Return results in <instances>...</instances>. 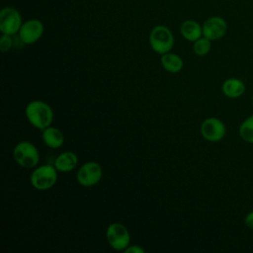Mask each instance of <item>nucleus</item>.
<instances>
[{
	"label": "nucleus",
	"mask_w": 253,
	"mask_h": 253,
	"mask_svg": "<svg viewBox=\"0 0 253 253\" xmlns=\"http://www.w3.org/2000/svg\"><path fill=\"white\" fill-rule=\"evenodd\" d=\"M25 114L30 124L42 130L49 126L53 120V112L50 106L40 100L30 102L26 107Z\"/></svg>",
	"instance_id": "f257e3e1"
},
{
	"label": "nucleus",
	"mask_w": 253,
	"mask_h": 253,
	"mask_svg": "<svg viewBox=\"0 0 253 253\" xmlns=\"http://www.w3.org/2000/svg\"><path fill=\"white\" fill-rule=\"evenodd\" d=\"M30 181L32 186L37 190H48L53 187L57 181V170L54 165H41L32 172Z\"/></svg>",
	"instance_id": "f03ea898"
},
{
	"label": "nucleus",
	"mask_w": 253,
	"mask_h": 253,
	"mask_svg": "<svg viewBox=\"0 0 253 253\" xmlns=\"http://www.w3.org/2000/svg\"><path fill=\"white\" fill-rule=\"evenodd\" d=\"M13 158L24 168H34L40 161V153L32 142L24 140L14 147Z\"/></svg>",
	"instance_id": "7ed1b4c3"
},
{
	"label": "nucleus",
	"mask_w": 253,
	"mask_h": 253,
	"mask_svg": "<svg viewBox=\"0 0 253 253\" xmlns=\"http://www.w3.org/2000/svg\"><path fill=\"white\" fill-rule=\"evenodd\" d=\"M149 43L156 53L162 55L172 49L174 45V37L167 27L159 25L151 30Z\"/></svg>",
	"instance_id": "20e7f679"
},
{
	"label": "nucleus",
	"mask_w": 253,
	"mask_h": 253,
	"mask_svg": "<svg viewBox=\"0 0 253 253\" xmlns=\"http://www.w3.org/2000/svg\"><path fill=\"white\" fill-rule=\"evenodd\" d=\"M106 237L109 245L118 251H125L130 243V235L127 228L119 222L111 223L107 227Z\"/></svg>",
	"instance_id": "39448f33"
},
{
	"label": "nucleus",
	"mask_w": 253,
	"mask_h": 253,
	"mask_svg": "<svg viewBox=\"0 0 253 253\" xmlns=\"http://www.w3.org/2000/svg\"><path fill=\"white\" fill-rule=\"evenodd\" d=\"M23 25L19 11L13 7H5L0 12V31L2 34L14 36Z\"/></svg>",
	"instance_id": "423d86ee"
},
{
	"label": "nucleus",
	"mask_w": 253,
	"mask_h": 253,
	"mask_svg": "<svg viewBox=\"0 0 253 253\" xmlns=\"http://www.w3.org/2000/svg\"><path fill=\"white\" fill-rule=\"evenodd\" d=\"M103 176V169L101 165L95 161H89L80 166L76 179L83 187H92L98 184Z\"/></svg>",
	"instance_id": "0eeeda50"
},
{
	"label": "nucleus",
	"mask_w": 253,
	"mask_h": 253,
	"mask_svg": "<svg viewBox=\"0 0 253 253\" xmlns=\"http://www.w3.org/2000/svg\"><path fill=\"white\" fill-rule=\"evenodd\" d=\"M226 133L224 124L217 118H208L201 125L202 136L211 142H216L221 140Z\"/></svg>",
	"instance_id": "6e6552de"
},
{
	"label": "nucleus",
	"mask_w": 253,
	"mask_h": 253,
	"mask_svg": "<svg viewBox=\"0 0 253 253\" xmlns=\"http://www.w3.org/2000/svg\"><path fill=\"white\" fill-rule=\"evenodd\" d=\"M42 33V23L40 20L31 19L23 23L19 31V39L25 44H32L41 39Z\"/></svg>",
	"instance_id": "1a4fd4ad"
},
{
	"label": "nucleus",
	"mask_w": 253,
	"mask_h": 253,
	"mask_svg": "<svg viewBox=\"0 0 253 253\" xmlns=\"http://www.w3.org/2000/svg\"><path fill=\"white\" fill-rule=\"evenodd\" d=\"M203 27V36L211 41H216L221 39L226 31L227 24L225 20L218 16H213L206 20Z\"/></svg>",
	"instance_id": "9d476101"
},
{
	"label": "nucleus",
	"mask_w": 253,
	"mask_h": 253,
	"mask_svg": "<svg viewBox=\"0 0 253 253\" xmlns=\"http://www.w3.org/2000/svg\"><path fill=\"white\" fill-rule=\"evenodd\" d=\"M44 144L50 148H59L64 142V135L60 129L54 126H47L42 129V134Z\"/></svg>",
	"instance_id": "9b49d317"
},
{
	"label": "nucleus",
	"mask_w": 253,
	"mask_h": 253,
	"mask_svg": "<svg viewBox=\"0 0 253 253\" xmlns=\"http://www.w3.org/2000/svg\"><path fill=\"white\" fill-rule=\"evenodd\" d=\"M78 163L77 155L72 151L60 153L54 160V167L60 172H69L73 170Z\"/></svg>",
	"instance_id": "f8f14e48"
},
{
	"label": "nucleus",
	"mask_w": 253,
	"mask_h": 253,
	"mask_svg": "<svg viewBox=\"0 0 253 253\" xmlns=\"http://www.w3.org/2000/svg\"><path fill=\"white\" fill-rule=\"evenodd\" d=\"M221 90L224 96L231 99H236L243 95L245 91V85L240 79L228 78L222 83Z\"/></svg>",
	"instance_id": "ddd939ff"
},
{
	"label": "nucleus",
	"mask_w": 253,
	"mask_h": 253,
	"mask_svg": "<svg viewBox=\"0 0 253 253\" xmlns=\"http://www.w3.org/2000/svg\"><path fill=\"white\" fill-rule=\"evenodd\" d=\"M182 36L189 42H195L203 36V27L194 20H186L180 27Z\"/></svg>",
	"instance_id": "4468645a"
},
{
	"label": "nucleus",
	"mask_w": 253,
	"mask_h": 253,
	"mask_svg": "<svg viewBox=\"0 0 253 253\" xmlns=\"http://www.w3.org/2000/svg\"><path fill=\"white\" fill-rule=\"evenodd\" d=\"M161 64L163 68L170 73H178L183 68V59L176 53L166 52L161 55Z\"/></svg>",
	"instance_id": "2eb2a0df"
},
{
	"label": "nucleus",
	"mask_w": 253,
	"mask_h": 253,
	"mask_svg": "<svg viewBox=\"0 0 253 253\" xmlns=\"http://www.w3.org/2000/svg\"><path fill=\"white\" fill-rule=\"evenodd\" d=\"M239 135L244 141L253 144V115L246 118L240 125Z\"/></svg>",
	"instance_id": "dca6fc26"
},
{
	"label": "nucleus",
	"mask_w": 253,
	"mask_h": 253,
	"mask_svg": "<svg viewBox=\"0 0 253 253\" xmlns=\"http://www.w3.org/2000/svg\"><path fill=\"white\" fill-rule=\"evenodd\" d=\"M211 40H209L206 37H201L197 41L194 42L193 50L194 52L199 56H205L207 55L211 50Z\"/></svg>",
	"instance_id": "f3484780"
},
{
	"label": "nucleus",
	"mask_w": 253,
	"mask_h": 253,
	"mask_svg": "<svg viewBox=\"0 0 253 253\" xmlns=\"http://www.w3.org/2000/svg\"><path fill=\"white\" fill-rule=\"evenodd\" d=\"M13 46V39L10 35L3 34L0 38V49L2 52H6L10 50Z\"/></svg>",
	"instance_id": "a211bd4d"
},
{
	"label": "nucleus",
	"mask_w": 253,
	"mask_h": 253,
	"mask_svg": "<svg viewBox=\"0 0 253 253\" xmlns=\"http://www.w3.org/2000/svg\"><path fill=\"white\" fill-rule=\"evenodd\" d=\"M126 253H144L145 250L138 245H128L125 249Z\"/></svg>",
	"instance_id": "6ab92c4d"
},
{
	"label": "nucleus",
	"mask_w": 253,
	"mask_h": 253,
	"mask_svg": "<svg viewBox=\"0 0 253 253\" xmlns=\"http://www.w3.org/2000/svg\"><path fill=\"white\" fill-rule=\"evenodd\" d=\"M244 223L245 225L250 228V229H253V211L248 212L245 216V219H244Z\"/></svg>",
	"instance_id": "aec40b11"
},
{
	"label": "nucleus",
	"mask_w": 253,
	"mask_h": 253,
	"mask_svg": "<svg viewBox=\"0 0 253 253\" xmlns=\"http://www.w3.org/2000/svg\"><path fill=\"white\" fill-rule=\"evenodd\" d=\"M252 104H253V97H252Z\"/></svg>",
	"instance_id": "412c9836"
}]
</instances>
